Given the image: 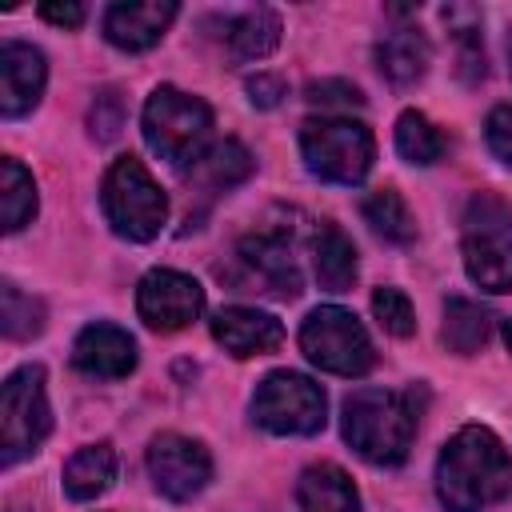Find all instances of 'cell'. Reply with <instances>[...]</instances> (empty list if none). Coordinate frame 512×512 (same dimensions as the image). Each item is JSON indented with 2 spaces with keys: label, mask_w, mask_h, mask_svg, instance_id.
<instances>
[{
  "label": "cell",
  "mask_w": 512,
  "mask_h": 512,
  "mask_svg": "<svg viewBox=\"0 0 512 512\" xmlns=\"http://www.w3.org/2000/svg\"><path fill=\"white\" fill-rule=\"evenodd\" d=\"M176 20V4L172 0H136V4H108L104 12V40L120 52H144L152 48L168 24Z\"/></svg>",
  "instance_id": "4fadbf2b"
},
{
  "label": "cell",
  "mask_w": 512,
  "mask_h": 512,
  "mask_svg": "<svg viewBox=\"0 0 512 512\" xmlns=\"http://www.w3.org/2000/svg\"><path fill=\"white\" fill-rule=\"evenodd\" d=\"M284 96H288V92H284V80H280V76L256 72V76L248 80V100H252L256 108H276Z\"/></svg>",
  "instance_id": "1f68e13d"
},
{
  "label": "cell",
  "mask_w": 512,
  "mask_h": 512,
  "mask_svg": "<svg viewBox=\"0 0 512 512\" xmlns=\"http://www.w3.org/2000/svg\"><path fill=\"white\" fill-rule=\"evenodd\" d=\"M120 120H124V108H120V96L112 88H104L96 100H92V112H88V124H92V136L96 140H112L120 132Z\"/></svg>",
  "instance_id": "4dcf8cb0"
},
{
  "label": "cell",
  "mask_w": 512,
  "mask_h": 512,
  "mask_svg": "<svg viewBox=\"0 0 512 512\" xmlns=\"http://www.w3.org/2000/svg\"><path fill=\"white\" fill-rule=\"evenodd\" d=\"M436 496L448 512H484L512 496V456L504 440L484 428H460L436 460Z\"/></svg>",
  "instance_id": "6da1fadb"
},
{
  "label": "cell",
  "mask_w": 512,
  "mask_h": 512,
  "mask_svg": "<svg viewBox=\"0 0 512 512\" xmlns=\"http://www.w3.org/2000/svg\"><path fill=\"white\" fill-rule=\"evenodd\" d=\"M44 80H48L44 52L32 44L8 40L0 48V116L16 120V116L32 112L44 96Z\"/></svg>",
  "instance_id": "8fae6325"
},
{
  "label": "cell",
  "mask_w": 512,
  "mask_h": 512,
  "mask_svg": "<svg viewBox=\"0 0 512 512\" xmlns=\"http://www.w3.org/2000/svg\"><path fill=\"white\" fill-rule=\"evenodd\" d=\"M396 152H400L408 164L428 168V164H436V160L444 156V136H440V128H436L424 112L408 108V112H400V120H396Z\"/></svg>",
  "instance_id": "484cf974"
},
{
  "label": "cell",
  "mask_w": 512,
  "mask_h": 512,
  "mask_svg": "<svg viewBox=\"0 0 512 512\" xmlns=\"http://www.w3.org/2000/svg\"><path fill=\"white\" fill-rule=\"evenodd\" d=\"M248 176H252V152H248L240 140L212 144V148L196 160V168H192V180H196L200 188H208V192H228V188H236V184L248 180Z\"/></svg>",
  "instance_id": "603a6c76"
},
{
  "label": "cell",
  "mask_w": 512,
  "mask_h": 512,
  "mask_svg": "<svg viewBox=\"0 0 512 512\" xmlns=\"http://www.w3.org/2000/svg\"><path fill=\"white\" fill-rule=\"evenodd\" d=\"M460 252L472 284L484 292H512V240L504 232H468Z\"/></svg>",
  "instance_id": "ac0fdd59"
},
{
  "label": "cell",
  "mask_w": 512,
  "mask_h": 512,
  "mask_svg": "<svg viewBox=\"0 0 512 512\" xmlns=\"http://www.w3.org/2000/svg\"><path fill=\"white\" fill-rule=\"evenodd\" d=\"M508 64H512V28H508Z\"/></svg>",
  "instance_id": "e575fe53"
},
{
  "label": "cell",
  "mask_w": 512,
  "mask_h": 512,
  "mask_svg": "<svg viewBox=\"0 0 512 512\" xmlns=\"http://www.w3.org/2000/svg\"><path fill=\"white\" fill-rule=\"evenodd\" d=\"M428 60H432V48L424 40L420 28H392L376 40V68L396 84V88H408L416 84L424 72H428Z\"/></svg>",
  "instance_id": "e0dca14e"
},
{
  "label": "cell",
  "mask_w": 512,
  "mask_h": 512,
  "mask_svg": "<svg viewBox=\"0 0 512 512\" xmlns=\"http://www.w3.org/2000/svg\"><path fill=\"white\" fill-rule=\"evenodd\" d=\"M488 336H492V316H488L480 304H472V300H464V296L444 300V328H440V340H444L448 352L472 356V352H480V348L488 344Z\"/></svg>",
  "instance_id": "ffe728a7"
},
{
  "label": "cell",
  "mask_w": 512,
  "mask_h": 512,
  "mask_svg": "<svg viewBox=\"0 0 512 512\" xmlns=\"http://www.w3.org/2000/svg\"><path fill=\"white\" fill-rule=\"evenodd\" d=\"M116 480V452L112 444H84L80 452H72V460L64 464V492L72 500H96L112 488Z\"/></svg>",
  "instance_id": "d6986e66"
},
{
  "label": "cell",
  "mask_w": 512,
  "mask_h": 512,
  "mask_svg": "<svg viewBox=\"0 0 512 512\" xmlns=\"http://www.w3.org/2000/svg\"><path fill=\"white\" fill-rule=\"evenodd\" d=\"M140 128H144V144L160 160H168L172 168H188V164L196 168V160L208 152L212 140V108L192 92L160 84L144 100Z\"/></svg>",
  "instance_id": "3957f363"
},
{
  "label": "cell",
  "mask_w": 512,
  "mask_h": 512,
  "mask_svg": "<svg viewBox=\"0 0 512 512\" xmlns=\"http://www.w3.org/2000/svg\"><path fill=\"white\" fill-rule=\"evenodd\" d=\"M100 208L112 232L136 244L160 236L168 220V196L136 156H120L108 164L100 184Z\"/></svg>",
  "instance_id": "277c9868"
},
{
  "label": "cell",
  "mask_w": 512,
  "mask_h": 512,
  "mask_svg": "<svg viewBox=\"0 0 512 512\" xmlns=\"http://www.w3.org/2000/svg\"><path fill=\"white\" fill-rule=\"evenodd\" d=\"M360 212H364V220L372 224V232H380V236L392 240V244H408V240L416 236L412 212H408V204H404V196H400L396 188H376V192H368L364 204H360Z\"/></svg>",
  "instance_id": "d4e9b609"
},
{
  "label": "cell",
  "mask_w": 512,
  "mask_h": 512,
  "mask_svg": "<svg viewBox=\"0 0 512 512\" xmlns=\"http://www.w3.org/2000/svg\"><path fill=\"white\" fill-rule=\"evenodd\" d=\"M52 428L48 392H44V368L24 364L4 380L0 392V464L12 468L24 456H32Z\"/></svg>",
  "instance_id": "ba28073f"
},
{
  "label": "cell",
  "mask_w": 512,
  "mask_h": 512,
  "mask_svg": "<svg viewBox=\"0 0 512 512\" xmlns=\"http://www.w3.org/2000/svg\"><path fill=\"white\" fill-rule=\"evenodd\" d=\"M0 208H4V232H20L36 216V180L16 156L0 160Z\"/></svg>",
  "instance_id": "cb8c5ba5"
},
{
  "label": "cell",
  "mask_w": 512,
  "mask_h": 512,
  "mask_svg": "<svg viewBox=\"0 0 512 512\" xmlns=\"http://www.w3.org/2000/svg\"><path fill=\"white\" fill-rule=\"evenodd\" d=\"M416 396L404 388H356L344 400V416H340V432L344 440L356 448V456H364L368 464L392 468L408 456L412 440H416Z\"/></svg>",
  "instance_id": "7a4b0ae2"
},
{
  "label": "cell",
  "mask_w": 512,
  "mask_h": 512,
  "mask_svg": "<svg viewBox=\"0 0 512 512\" xmlns=\"http://www.w3.org/2000/svg\"><path fill=\"white\" fill-rule=\"evenodd\" d=\"M136 312L152 332H180L204 312V288L176 268H152L136 284Z\"/></svg>",
  "instance_id": "30bf717a"
},
{
  "label": "cell",
  "mask_w": 512,
  "mask_h": 512,
  "mask_svg": "<svg viewBox=\"0 0 512 512\" xmlns=\"http://www.w3.org/2000/svg\"><path fill=\"white\" fill-rule=\"evenodd\" d=\"M300 352L332 376H364L372 368V340L364 332V324L340 308V304H320L304 316L300 324Z\"/></svg>",
  "instance_id": "52a82bcc"
},
{
  "label": "cell",
  "mask_w": 512,
  "mask_h": 512,
  "mask_svg": "<svg viewBox=\"0 0 512 512\" xmlns=\"http://www.w3.org/2000/svg\"><path fill=\"white\" fill-rule=\"evenodd\" d=\"M40 16L48 24H60V28H80L84 24V4H72V0L56 4V0H48V4H40Z\"/></svg>",
  "instance_id": "d6a6232c"
},
{
  "label": "cell",
  "mask_w": 512,
  "mask_h": 512,
  "mask_svg": "<svg viewBox=\"0 0 512 512\" xmlns=\"http://www.w3.org/2000/svg\"><path fill=\"white\" fill-rule=\"evenodd\" d=\"M484 140H488V152L512 168V104H496L484 120Z\"/></svg>",
  "instance_id": "f1b7e54d"
},
{
  "label": "cell",
  "mask_w": 512,
  "mask_h": 512,
  "mask_svg": "<svg viewBox=\"0 0 512 512\" xmlns=\"http://www.w3.org/2000/svg\"><path fill=\"white\" fill-rule=\"evenodd\" d=\"M316 280L324 292H348L356 280V248L340 224H320L316 232Z\"/></svg>",
  "instance_id": "44dd1931"
},
{
  "label": "cell",
  "mask_w": 512,
  "mask_h": 512,
  "mask_svg": "<svg viewBox=\"0 0 512 512\" xmlns=\"http://www.w3.org/2000/svg\"><path fill=\"white\" fill-rule=\"evenodd\" d=\"M0 328L8 340H32L44 328V304L28 292H20L12 280L0 284Z\"/></svg>",
  "instance_id": "4316f807"
},
{
  "label": "cell",
  "mask_w": 512,
  "mask_h": 512,
  "mask_svg": "<svg viewBox=\"0 0 512 512\" xmlns=\"http://www.w3.org/2000/svg\"><path fill=\"white\" fill-rule=\"evenodd\" d=\"M308 104H320V108H360L364 96L348 80H312L308 84Z\"/></svg>",
  "instance_id": "f546056e"
},
{
  "label": "cell",
  "mask_w": 512,
  "mask_h": 512,
  "mask_svg": "<svg viewBox=\"0 0 512 512\" xmlns=\"http://www.w3.org/2000/svg\"><path fill=\"white\" fill-rule=\"evenodd\" d=\"M148 476H152V488L176 504L200 496L212 480V456L200 440L192 436H180V432H160L152 436L148 444Z\"/></svg>",
  "instance_id": "9c48e42d"
},
{
  "label": "cell",
  "mask_w": 512,
  "mask_h": 512,
  "mask_svg": "<svg viewBox=\"0 0 512 512\" xmlns=\"http://www.w3.org/2000/svg\"><path fill=\"white\" fill-rule=\"evenodd\" d=\"M240 260L248 264L252 276H260L268 284V292L292 300L300 296V268H296V256H292V244L276 232H252L240 240Z\"/></svg>",
  "instance_id": "9a60e30c"
},
{
  "label": "cell",
  "mask_w": 512,
  "mask_h": 512,
  "mask_svg": "<svg viewBox=\"0 0 512 512\" xmlns=\"http://www.w3.org/2000/svg\"><path fill=\"white\" fill-rule=\"evenodd\" d=\"M504 344H508V352H512V320L504 324Z\"/></svg>",
  "instance_id": "836d02e7"
},
{
  "label": "cell",
  "mask_w": 512,
  "mask_h": 512,
  "mask_svg": "<svg viewBox=\"0 0 512 512\" xmlns=\"http://www.w3.org/2000/svg\"><path fill=\"white\" fill-rule=\"evenodd\" d=\"M252 420L272 436H316L328 420L324 388L300 372H268L252 392Z\"/></svg>",
  "instance_id": "8992f818"
},
{
  "label": "cell",
  "mask_w": 512,
  "mask_h": 512,
  "mask_svg": "<svg viewBox=\"0 0 512 512\" xmlns=\"http://www.w3.org/2000/svg\"><path fill=\"white\" fill-rule=\"evenodd\" d=\"M212 340L236 356V360H248V356H264L272 348H280L284 340V328L272 312H260V308H244V304H232V308H220L212 316Z\"/></svg>",
  "instance_id": "5bb4252c"
},
{
  "label": "cell",
  "mask_w": 512,
  "mask_h": 512,
  "mask_svg": "<svg viewBox=\"0 0 512 512\" xmlns=\"http://www.w3.org/2000/svg\"><path fill=\"white\" fill-rule=\"evenodd\" d=\"M372 316H376L380 328L392 332V336H412V332H416L412 300H408L400 288H376V292H372Z\"/></svg>",
  "instance_id": "83f0119b"
},
{
  "label": "cell",
  "mask_w": 512,
  "mask_h": 512,
  "mask_svg": "<svg viewBox=\"0 0 512 512\" xmlns=\"http://www.w3.org/2000/svg\"><path fill=\"white\" fill-rule=\"evenodd\" d=\"M72 364L96 380H124L136 368V340L124 328L96 320V324L80 328V336L72 344Z\"/></svg>",
  "instance_id": "7c38bea8"
},
{
  "label": "cell",
  "mask_w": 512,
  "mask_h": 512,
  "mask_svg": "<svg viewBox=\"0 0 512 512\" xmlns=\"http://www.w3.org/2000/svg\"><path fill=\"white\" fill-rule=\"evenodd\" d=\"M276 44H280V16H276L272 8L244 12V16L232 20V28H228V60H232V64L264 60Z\"/></svg>",
  "instance_id": "7402d4cb"
},
{
  "label": "cell",
  "mask_w": 512,
  "mask_h": 512,
  "mask_svg": "<svg viewBox=\"0 0 512 512\" xmlns=\"http://www.w3.org/2000/svg\"><path fill=\"white\" fill-rule=\"evenodd\" d=\"M304 168L324 184H360L376 160L372 132L348 116H312L300 124Z\"/></svg>",
  "instance_id": "5b68a950"
},
{
  "label": "cell",
  "mask_w": 512,
  "mask_h": 512,
  "mask_svg": "<svg viewBox=\"0 0 512 512\" xmlns=\"http://www.w3.org/2000/svg\"><path fill=\"white\" fill-rule=\"evenodd\" d=\"M300 512H360V496L352 476L340 464H308L296 480Z\"/></svg>",
  "instance_id": "2e32d148"
}]
</instances>
